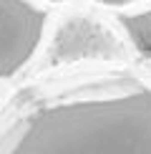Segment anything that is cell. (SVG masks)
I'll use <instances>...</instances> for the list:
<instances>
[{"mask_svg":"<svg viewBox=\"0 0 151 154\" xmlns=\"http://www.w3.org/2000/svg\"><path fill=\"white\" fill-rule=\"evenodd\" d=\"M0 154H151V81L106 66L38 83L0 124Z\"/></svg>","mask_w":151,"mask_h":154,"instance_id":"obj_1","label":"cell"},{"mask_svg":"<svg viewBox=\"0 0 151 154\" xmlns=\"http://www.w3.org/2000/svg\"><path fill=\"white\" fill-rule=\"evenodd\" d=\"M48 13L35 0H0V81L20 73L38 53Z\"/></svg>","mask_w":151,"mask_h":154,"instance_id":"obj_2","label":"cell"},{"mask_svg":"<svg viewBox=\"0 0 151 154\" xmlns=\"http://www.w3.org/2000/svg\"><path fill=\"white\" fill-rule=\"evenodd\" d=\"M66 58H96L103 63H129V43L113 28L96 18H73L61 33V56Z\"/></svg>","mask_w":151,"mask_h":154,"instance_id":"obj_3","label":"cell"},{"mask_svg":"<svg viewBox=\"0 0 151 154\" xmlns=\"http://www.w3.org/2000/svg\"><path fill=\"white\" fill-rule=\"evenodd\" d=\"M118 28L123 30L126 43L138 53V58L149 61L151 58V3L144 10L121 13L118 15Z\"/></svg>","mask_w":151,"mask_h":154,"instance_id":"obj_4","label":"cell"},{"mask_svg":"<svg viewBox=\"0 0 151 154\" xmlns=\"http://www.w3.org/2000/svg\"><path fill=\"white\" fill-rule=\"evenodd\" d=\"M101 8H108V10H118V13H129L131 8H141L144 3H151V0H93Z\"/></svg>","mask_w":151,"mask_h":154,"instance_id":"obj_5","label":"cell"},{"mask_svg":"<svg viewBox=\"0 0 151 154\" xmlns=\"http://www.w3.org/2000/svg\"><path fill=\"white\" fill-rule=\"evenodd\" d=\"M141 63H144V68H141V73H144V76H146V79L151 81V58H149V61H141Z\"/></svg>","mask_w":151,"mask_h":154,"instance_id":"obj_6","label":"cell"}]
</instances>
